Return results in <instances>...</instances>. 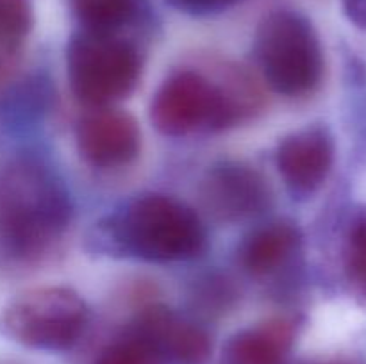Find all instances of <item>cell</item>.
I'll return each instance as SVG.
<instances>
[{"label":"cell","instance_id":"6da1fadb","mask_svg":"<svg viewBox=\"0 0 366 364\" xmlns=\"http://www.w3.org/2000/svg\"><path fill=\"white\" fill-rule=\"evenodd\" d=\"M74 202L63 177L32 150L0 166V263L31 266L66 234Z\"/></svg>","mask_w":366,"mask_h":364},{"label":"cell","instance_id":"7c38bea8","mask_svg":"<svg viewBox=\"0 0 366 364\" xmlns=\"http://www.w3.org/2000/svg\"><path fill=\"white\" fill-rule=\"evenodd\" d=\"M300 320L275 316L234 332L224 343L218 364H288Z\"/></svg>","mask_w":366,"mask_h":364},{"label":"cell","instance_id":"5bb4252c","mask_svg":"<svg viewBox=\"0 0 366 364\" xmlns=\"http://www.w3.org/2000/svg\"><path fill=\"white\" fill-rule=\"evenodd\" d=\"M81 29L99 32H124L143 11V0H68Z\"/></svg>","mask_w":366,"mask_h":364},{"label":"cell","instance_id":"8fae6325","mask_svg":"<svg viewBox=\"0 0 366 364\" xmlns=\"http://www.w3.org/2000/svg\"><path fill=\"white\" fill-rule=\"evenodd\" d=\"M304 238L297 223L272 220L254 227L236 252L239 268L257 282H277L293 273L302 259Z\"/></svg>","mask_w":366,"mask_h":364},{"label":"cell","instance_id":"ac0fdd59","mask_svg":"<svg viewBox=\"0 0 366 364\" xmlns=\"http://www.w3.org/2000/svg\"><path fill=\"white\" fill-rule=\"evenodd\" d=\"M192 298L193 305L195 309H199L200 314L217 316V314H224L225 310L231 309L234 300L238 298V291L227 277L209 273L197 280Z\"/></svg>","mask_w":366,"mask_h":364},{"label":"cell","instance_id":"d6986e66","mask_svg":"<svg viewBox=\"0 0 366 364\" xmlns=\"http://www.w3.org/2000/svg\"><path fill=\"white\" fill-rule=\"evenodd\" d=\"M174 9L192 16H209V14L224 13L231 7L238 6L243 0H167Z\"/></svg>","mask_w":366,"mask_h":364},{"label":"cell","instance_id":"e0dca14e","mask_svg":"<svg viewBox=\"0 0 366 364\" xmlns=\"http://www.w3.org/2000/svg\"><path fill=\"white\" fill-rule=\"evenodd\" d=\"M92 364H164L149 343L136 334L131 327H125L111 338L93 357Z\"/></svg>","mask_w":366,"mask_h":364},{"label":"cell","instance_id":"4fadbf2b","mask_svg":"<svg viewBox=\"0 0 366 364\" xmlns=\"http://www.w3.org/2000/svg\"><path fill=\"white\" fill-rule=\"evenodd\" d=\"M52 100L54 89L46 75H25L0 95V127L9 134L38 127L50 113Z\"/></svg>","mask_w":366,"mask_h":364},{"label":"cell","instance_id":"52a82bcc","mask_svg":"<svg viewBox=\"0 0 366 364\" xmlns=\"http://www.w3.org/2000/svg\"><path fill=\"white\" fill-rule=\"evenodd\" d=\"M202 206L217 221L254 220L272 206L267 178L242 161H218L200 182Z\"/></svg>","mask_w":366,"mask_h":364},{"label":"cell","instance_id":"3957f363","mask_svg":"<svg viewBox=\"0 0 366 364\" xmlns=\"http://www.w3.org/2000/svg\"><path fill=\"white\" fill-rule=\"evenodd\" d=\"M261 107V95L249 75L229 70L213 79L181 68L161 82L150 100V123L167 138L213 134L249 120Z\"/></svg>","mask_w":366,"mask_h":364},{"label":"cell","instance_id":"9a60e30c","mask_svg":"<svg viewBox=\"0 0 366 364\" xmlns=\"http://www.w3.org/2000/svg\"><path fill=\"white\" fill-rule=\"evenodd\" d=\"M343 273L350 291L366 302V206L350 218L343 241Z\"/></svg>","mask_w":366,"mask_h":364},{"label":"cell","instance_id":"7a4b0ae2","mask_svg":"<svg viewBox=\"0 0 366 364\" xmlns=\"http://www.w3.org/2000/svg\"><path fill=\"white\" fill-rule=\"evenodd\" d=\"M92 252L147 263H182L202 256L207 231L193 207L163 193H143L106 214L88 236Z\"/></svg>","mask_w":366,"mask_h":364},{"label":"cell","instance_id":"9c48e42d","mask_svg":"<svg viewBox=\"0 0 366 364\" xmlns=\"http://www.w3.org/2000/svg\"><path fill=\"white\" fill-rule=\"evenodd\" d=\"M335 136L320 123L285 136L275 148V166L295 200H310L329 178L335 164Z\"/></svg>","mask_w":366,"mask_h":364},{"label":"cell","instance_id":"ba28073f","mask_svg":"<svg viewBox=\"0 0 366 364\" xmlns=\"http://www.w3.org/2000/svg\"><path fill=\"white\" fill-rule=\"evenodd\" d=\"M127 325L164 364H206L213 352L209 330L195 316L164 303L142 307Z\"/></svg>","mask_w":366,"mask_h":364},{"label":"cell","instance_id":"8992f818","mask_svg":"<svg viewBox=\"0 0 366 364\" xmlns=\"http://www.w3.org/2000/svg\"><path fill=\"white\" fill-rule=\"evenodd\" d=\"M89 316L86 300L71 288H32L0 310V335L29 350L66 352L82 339Z\"/></svg>","mask_w":366,"mask_h":364},{"label":"cell","instance_id":"30bf717a","mask_svg":"<svg viewBox=\"0 0 366 364\" xmlns=\"http://www.w3.org/2000/svg\"><path fill=\"white\" fill-rule=\"evenodd\" d=\"M75 141L82 159L97 170L129 166L142 150V128L132 114L97 107L77 121Z\"/></svg>","mask_w":366,"mask_h":364},{"label":"cell","instance_id":"277c9868","mask_svg":"<svg viewBox=\"0 0 366 364\" xmlns=\"http://www.w3.org/2000/svg\"><path fill=\"white\" fill-rule=\"evenodd\" d=\"M254 59L272 91L304 98L320 88L325 61L310 18L295 9L264 14L254 36Z\"/></svg>","mask_w":366,"mask_h":364},{"label":"cell","instance_id":"5b68a950","mask_svg":"<svg viewBox=\"0 0 366 364\" xmlns=\"http://www.w3.org/2000/svg\"><path fill=\"white\" fill-rule=\"evenodd\" d=\"M138 45L122 32L79 29L66 45V75L71 93L84 106L113 107L127 98L142 77Z\"/></svg>","mask_w":366,"mask_h":364},{"label":"cell","instance_id":"44dd1931","mask_svg":"<svg viewBox=\"0 0 366 364\" xmlns=\"http://www.w3.org/2000/svg\"><path fill=\"white\" fill-rule=\"evenodd\" d=\"M299 364H366L361 357H332V359L320 360H304Z\"/></svg>","mask_w":366,"mask_h":364},{"label":"cell","instance_id":"ffe728a7","mask_svg":"<svg viewBox=\"0 0 366 364\" xmlns=\"http://www.w3.org/2000/svg\"><path fill=\"white\" fill-rule=\"evenodd\" d=\"M342 7L356 27L366 31V0H342Z\"/></svg>","mask_w":366,"mask_h":364},{"label":"cell","instance_id":"2e32d148","mask_svg":"<svg viewBox=\"0 0 366 364\" xmlns=\"http://www.w3.org/2000/svg\"><path fill=\"white\" fill-rule=\"evenodd\" d=\"M34 27V0H0V61L13 57Z\"/></svg>","mask_w":366,"mask_h":364}]
</instances>
